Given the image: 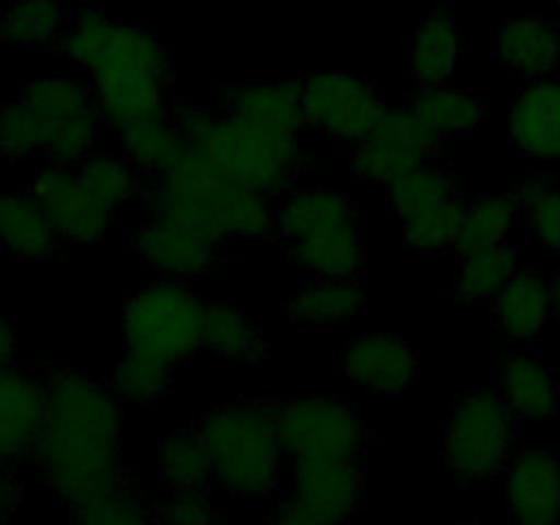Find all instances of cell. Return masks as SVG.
<instances>
[{"label":"cell","instance_id":"obj_1","mask_svg":"<svg viewBox=\"0 0 560 525\" xmlns=\"http://www.w3.org/2000/svg\"><path fill=\"white\" fill-rule=\"evenodd\" d=\"M44 383L47 410L33 454L71 512L129 479L120 465L118 394L82 370H58Z\"/></svg>","mask_w":560,"mask_h":525},{"label":"cell","instance_id":"obj_2","mask_svg":"<svg viewBox=\"0 0 560 525\" xmlns=\"http://www.w3.org/2000/svg\"><path fill=\"white\" fill-rule=\"evenodd\" d=\"M58 44L71 63L88 71L98 113L118 131L173 113V63L151 31L80 9L66 16Z\"/></svg>","mask_w":560,"mask_h":525},{"label":"cell","instance_id":"obj_3","mask_svg":"<svg viewBox=\"0 0 560 525\" xmlns=\"http://www.w3.org/2000/svg\"><path fill=\"white\" fill-rule=\"evenodd\" d=\"M148 208L153 217L180 219L222 244L273 233L268 197L224 175L186 142L178 156L153 175Z\"/></svg>","mask_w":560,"mask_h":525},{"label":"cell","instance_id":"obj_4","mask_svg":"<svg viewBox=\"0 0 560 525\" xmlns=\"http://www.w3.org/2000/svg\"><path fill=\"white\" fill-rule=\"evenodd\" d=\"M173 118L186 145L197 148L224 175L260 195H284L299 178V131L255 124L228 113L213 115L195 104L173 107Z\"/></svg>","mask_w":560,"mask_h":525},{"label":"cell","instance_id":"obj_5","mask_svg":"<svg viewBox=\"0 0 560 525\" xmlns=\"http://www.w3.org/2000/svg\"><path fill=\"white\" fill-rule=\"evenodd\" d=\"M211 454L217 481L241 501H266L282 479V438L277 405L241 399L217 405L197 424Z\"/></svg>","mask_w":560,"mask_h":525},{"label":"cell","instance_id":"obj_6","mask_svg":"<svg viewBox=\"0 0 560 525\" xmlns=\"http://www.w3.org/2000/svg\"><path fill=\"white\" fill-rule=\"evenodd\" d=\"M273 233L288 249L290 260L310 277L350 279L364 266L359 211L337 189L306 186L284 191L273 211Z\"/></svg>","mask_w":560,"mask_h":525},{"label":"cell","instance_id":"obj_7","mask_svg":"<svg viewBox=\"0 0 560 525\" xmlns=\"http://www.w3.org/2000/svg\"><path fill=\"white\" fill-rule=\"evenodd\" d=\"M206 304L184 279H159L124 306V353L178 366L202 350Z\"/></svg>","mask_w":560,"mask_h":525},{"label":"cell","instance_id":"obj_8","mask_svg":"<svg viewBox=\"0 0 560 525\" xmlns=\"http://www.w3.org/2000/svg\"><path fill=\"white\" fill-rule=\"evenodd\" d=\"M517 416L498 386L470 388L457 399L443 427V463L457 479L485 485L509 468L514 457Z\"/></svg>","mask_w":560,"mask_h":525},{"label":"cell","instance_id":"obj_9","mask_svg":"<svg viewBox=\"0 0 560 525\" xmlns=\"http://www.w3.org/2000/svg\"><path fill=\"white\" fill-rule=\"evenodd\" d=\"M388 202L402 228V241L419 255L454 249L459 222L468 202L446 170L432 164L416 167L388 186Z\"/></svg>","mask_w":560,"mask_h":525},{"label":"cell","instance_id":"obj_10","mask_svg":"<svg viewBox=\"0 0 560 525\" xmlns=\"http://www.w3.org/2000/svg\"><path fill=\"white\" fill-rule=\"evenodd\" d=\"M284 454L295 459H359L366 432L353 405L331 397H293L277 405Z\"/></svg>","mask_w":560,"mask_h":525},{"label":"cell","instance_id":"obj_11","mask_svg":"<svg viewBox=\"0 0 560 525\" xmlns=\"http://www.w3.org/2000/svg\"><path fill=\"white\" fill-rule=\"evenodd\" d=\"M304 126L339 142H359L377 124L386 104L370 80L350 71H317L301 80Z\"/></svg>","mask_w":560,"mask_h":525},{"label":"cell","instance_id":"obj_12","mask_svg":"<svg viewBox=\"0 0 560 525\" xmlns=\"http://www.w3.org/2000/svg\"><path fill=\"white\" fill-rule=\"evenodd\" d=\"M441 137L421 124L408 107L386 109L377 124L355 142L350 170L359 180L392 186L402 175L432 162Z\"/></svg>","mask_w":560,"mask_h":525},{"label":"cell","instance_id":"obj_13","mask_svg":"<svg viewBox=\"0 0 560 525\" xmlns=\"http://www.w3.org/2000/svg\"><path fill=\"white\" fill-rule=\"evenodd\" d=\"M359 459H295V492L273 512L293 525L345 523L361 506Z\"/></svg>","mask_w":560,"mask_h":525},{"label":"cell","instance_id":"obj_14","mask_svg":"<svg viewBox=\"0 0 560 525\" xmlns=\"http://www.w3.org/2000/svg\"><path fill=\"white\" fill-rule=\"evenodd\" d=\"M31 195L55 224L58 235L71 244H98L109 228L113 211L102 206L71 164L42 167L31 184Z\"/></svg>","mask_w":560,"mask_h":525},{"label":"cell","instance_id":"obj_15","mask_svg":"<svg viewBox=\"0 0 560 525\" xmlns=\"http://www.w3.org/2000/svg\"><path fill=\"white\" fill-rule=\"evenodd\" d=\"M219 244L202 230L170 217H153L135 233V252L148 268L170 279H197L219 262Z\"/></svg>","mask_w":560,"mask_h":525},{"label":"cell","instance_id":"obj_16","mask_svg":"<svg viewBox=\"0 0 560 525\" xmlns=\"http://www.w3.org/2000/svg\"><path fill=\"white\" fill-rule=\"evenodd\" d=\"M506 506L514 523L550 525L560 520V459L550 448H523L506 468Z\"/></svg>","mask_w":560,"mask_h":525},{"label":"cell","instance_id":"obj_17","mask_svg":"<svg viewBox=\"0 0 560 525\" xmlns=\"http://www.w3.org/2000/svg\"><path fill=\"white\" fill-rule=\"evenodd\" d=\"M509 142L536 162L560 159V80L541 77L514 96L509 107Z\"/></svg>","mask_w":560,"mask_h":525},{"label":"cell","instance_id":"obj_18","mask_svg":"<svg viewBox=\"0 0 560 525\" xmlns=\"http://www.w3.org/2000/svg\"><path fill=\"white\" fill-rule=\"evenodd\" d=\"M47 410V383L22 366L0 364V459L36 448Z\"/></svg>","mask_w":560,"mask_h":525},{"label":"cell","instance_id":"obj_19","mask_svg":"<svg viewBox=\"0 0 560 525\" xmlns=\"http://www.w3.org/2000/svg\"><path fill=\"white\" fill-rule=\"evenodd\" d=\"M498 63L525 80L556 77L560 69V27L550 16L523 14L506 20L492 33Z\"/></svg>","mask_w":560,"mask_h":525},{"label":"cell","instance_id":"obj_20","mask_svg":"<svg viewBox=\"0 0 560 525\" xmlns=\"http://www.w3.org/2000/svg\"><path fill=\"white\" fill-rule=\"evenodd\" d=\"M342 375L377 394H397L419 375L413 348L397 334H364L342 355Z\"/></svg>","mask_w":560,"mask_h":525},{"label":"cell","instance_id":"obj_21","mask_svg":"<svg viewBox=\"0 0 560 525\" xmlns=\"http://www.w3.org/2000/svg\"><path fill=\"white\" fill-rule=\"evenodd\" d=\"M498 392L517 421H552L560 413L556 372L528 350H514L498 361Z\"/></svg>","mask_w":560,"mask_h":525},{"label":"cell","instance_id":"obj_22","mask_svg":"<svg viewBox=\"0 0 560 525\" xmlns=\"http://www.w3.org/2000/svg\"><path fill=\"white\" fill-rule=\"evenodd\" d=\"M463 31L448 9H435L416 25L408 42V69L419 88L443 85L457 71Z\"/></svg>","mask_w":560,"mask_h":525},{"label":"cell","instance_id":"obj_23","mask_svg":"<svg viewBox=\"0 0 560 525\" xmlns=\"http://www.w3.org/2000/svg\"><path fill=\"white\" fill-rule=\"evenodd\" d=\"M492 312L509 339H534L552 317L550 279L536 268L520 266L492 299Z\"/></svg>","mask_w":560,"mask_h":525},{"label":"cell","instance_id":"obj_24","mask_svg":"<svg viewBox=\"0 0 560 525\" xmlns=\"http://www.w3.org/2000/svg\"><path fill=\"white\" fill-rule=\"evenodd\" d=\"M63 241L33 195H0V249L20 260H42Z\"/></svg>","mask_w":560,"mask_h":525},{"label":"cell","instance_id":"obj_25","mask_svg":"<svg viewBox=\"0 0 560 525\" xmlns=\"http://www.w3.org/2000/svg\"><path fill=\"white\" fill-rule=\"evenodd\" d=\"M222 113L235 118L255 120V124L279 126V129L301 131L304 113H301V82H249L233 85L224 91Z\"/></svg>","mask_w":560,"mask_h":525},{"label":"cell","instance_id":"obj_26","mask_svg":"<svg viewBox=\"0 0 560 525\" xmlns=\"http://www.w3.org/2000/svg\"><path fill=\"white\" fill-rule=\"evenodd\" d=\"M202 350L222 361L266 359L268 342L260 323L233 304H206L202 315Z\"/></svg>","mask_w":560,"mask_h":525},{"label":"cell","instance_id":"obj_27","mask_svg":"<svg viewBox=\"0 0 560 525\" xmlns=\"http://www.w3.org/2000/svg\"><path fill=\"white\" fill-rule=\"evenodd\" d=\"M361 310H364V288L355 277H315V282L301 288L288 306L290 320L310 328H331L337 323L355 317Z\"/></svg>","mask_w":560,"mask_h":525},{"label":"cell","instance_id":"obj_28","mask_svg":"<svg viewBox=\"0 0 560 525\" xmlns=\"http://www.w3.org/2000/svg\"><path fill=\"white\" fill-rule=\"evenodd\" d=\"M159 479L170 492H208L217 481L211 454L200 432L175 430L159 443L156 454Z\"/></svg>","mask_w":560,"mask_h":525},{"label":"cell","instance_id":"obj_29","mask_svg":"<svg viewBox=\"0 0 560 525\" xmlns=\"http://www.w3.org/2000/svg\"><path fill=\"white\" fill-rule=\"evenodd\" d=\"M408 109L421 124L430 126L438 137H454L470 135L485 120L487 102L481 96H476V93L432 85L419 88L410 96Z\"/></svg>","mask_w":560,"mask_h":525},{"label":"cell","instance_id":"obj_30","mask_svg":"<svg viewBox=\"0 0 560 525\" xmlns=\"http://www.w3.org/2000/svg\"><path fill=\"white\" fill-rule=\"evenodd\" d=\"M517 219H523V211L512 195H487L481 200L468 202L457 238H454V252H457V257H463L509 241V233L514 230Z\"/></svg>","mask_w":560,"mask_h":525},{"label":"cell","instance_id":"obj_31","mask_svg":"<svg viewBox=\"0 0 560 525\" xmlns=\"http://www.w3.org/2000/svg\"><path fill=\"white\" fill-rule=\"evenodd\" d=\"M523 266V255L514 244L501 241L487 249L470 252V255L459 257L457 268V293L459 299L468 304H479V301H492L498 290L509 282L517 268Z\"/></svg>","mask_w":560,"mask_h":525},{"label":"cell","instance_id":"obj_32","mask_svg":"<svg viewBox=\"0 0 560 525\" xmlns=\"http://www.w3.org/2000/svg\"><path fill=\"white\" fill-rule=\"evenodd\" d=\"M66 11L58 0H20L0 14V38L11 47L36 49L58 42Z\"/></svg>","mask_w":560,"mask_h":525},{"label":"cell","instance_id":"obj_33","mask_svg":"<svg viewBox=\"0 0 560 525\" xmlns=\"http://www.w3.org/2000/svg\"><path fill=\"white\" fill-rule=\"evenodd\" d=\"M120 137H124V156L137 170H145L151 175L167 167L184 148V137L175 126L173 113L140 120V124L120 131Z\"/></svg>","mask_w":560,"mask_h":525},{"label":"cell","instance_id":"obj_34","mask_svg":"<svg viewBox=\"0 0 560 525\" xmlns=\"http://www.w3.org/2000/svg\"><path fill=\"white\" fill-rule=\"evenodd\" d=\"M102 113L98 107L80 109V113L60 115L52 118L49 126L47 142H44V156L52 164H77L85 162L91 153L93 142L98 137V126H102Z\"/></svg>","mask_w":560,"mask_h":525},{"label":"cell","instance_id":"obj_35","mask_svg":"<svg viewBox=\"0 0 560 525\" xmlns=\"http://www.w3.org/2000/svg\"><path fill=\"white\" fill-rule=\"evenodd\" d=\"M52 115L38 113L31 104L16 98L0 109V153L9 159H27L44 151Z\"/></svg>","mask_w":560,"mask_h":525},{"label":"cell","instance_id":"obj_36","mask_svg":"<svg viewBox=\"0 0 560 525\" xmlns=\"http://www.w3.org/2000/svg\"><path fill=\"white\" fill-rule=\"evenodd\" d=\"M170 383H173V366L124 353V359L115 366L113 392L124 402L153 405L170 392Z\"/></svg>","mask_w":560,"mask_h":525},{"label":"cell","instance_id":"obj_37","mask_svg":"<svg viewBox=\"0 0 560 525\" xmlns=\"http://www.w3.org/2000/svg\"><path fill=\"white\" fill-rule=\"evenodd\" d=\"M80 178L107 211L124 206L137 189V167L126 156H88L80 167Z\"/></svg>","mask_w":560,"mask_h":525},{"label":"cell","instance_id":"obj_38","mask_svg":"<svg viewBox=\"0 0 560 525\" xmlns=\"http://www.w3.org/2000/svg\"><path fill=\"white\" fill-rule=\"evenodd\" d=\"M20 98L25 104H31L33 109H38V113L52 115V118L96 107V98H93L91 88L80 80H71V77H42V80H31L22 88Z\"/></svg>","mask_w":560,"mask_h":525},{"label":"cell","instance_id":"obj_39","mask_svg":"<svg viewBox=\"0 0 560 525\" xmlns=\"http://www.w3.org/2000/svg\"><path fill=\"white\" fill-rule=\"evenodd\" d=\"M71 517L88 525H135L153 520V512L145 509L135 481L126 479L124 485L115 487L107 495L96 498V501L85 503L80 509H71Z\"/></svg>","mask_w":560,"mask_h":525},{"label":"cell","instance_id":"obj_40","mask_svg":"<svg viewBox=\"0 0 560 525\" xmlns=\"http://www.w3.org/2000/svg\"><path fill=\"white\" fill-rule=\"evenodd\" d=\"M525 219V228H528L530 238L541 246V249L560 255V191L547 186L539 195H534L530 200H525L520 206Z\"/></svg>","mask_w":560,"mask_h":525},{"label":"cell","instance_id":"obj_41","mask_svg":"<svg viewBox=\"0 0 560 525\" xmlns=\"http://www.w3.org/2000/svg\"><path fill=\"white\" fill-rule=\"evenodd\" d=\"M151 512L153 520L164 523H213L219 517L208 501V492H170L167 501H159Z\"/></svg>","mask_w":560,"mask_h":525},{"label":"cell","instance_id":"obj_42","mask_svg":"<svg viewBox=\"0 0 560 525\" xmlns=\"http://www.w3.org/2000/svg\"><path fill=\"white\" fill-rule=\"evenodd\" d=\"M20 498H22L20 481H16L14 474H11L9 463L0 459V520H5L16 506H20Z\"/></svg>","mask_w":560,"mask_h":525},{"label":"cell","instance_id":"obj_43","mask_svg":"<svg viewBox=\"0 0 560 525\" xmlns=\"http://www.w3.org/2000/svg\"><path fill=\"white\" fill-rule=\"evenodd\" d=\"M11 355H14V331L11 323L0 315V364H9Z\"/></svg>","mask_w":560,"mask_h":525},{"label":"cell","instance_id":"obj_44","mask_svg":"<svg viewBox=\"0 0 560 525\" xmlns=\"http://www.w3.org/2000/svg\"><path fill=\"white\" fill-rule=\"evenodd\" d=\"M550 299H552V317H556V320H560V262H558V268L556 271L550 273Z\"/></svg>","mask_w":560,"mask_h":525},{"label":"cell","instance_id":"obj_45","mask_svg":"<svg viewBox=\"0 0 560 525\" xmlns=\"http://www.w3.org/2000/svg\"><path fill=\"white\" fill-rule=\"evenodd\" d=\"M552 3H556V5H558V11H560V0H552Z\"/></svg>","mask_w":560,"mask_h":525}]
</instances>
